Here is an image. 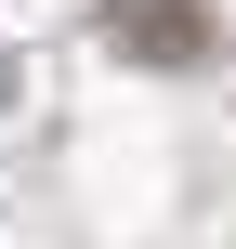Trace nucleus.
<instances>
[{
    "label": "nucleus",
    "instance_id": "f257e3e1",
    "mask_svg": "<svg viewBox=\"0 0 236 249\" xmlns=\"http://www.w3.org/2000/svg\"><path fill=\"white\" fill-rule=\"evenodd\" d=\"M105 26H118L145 66H197V0H105Z\"/></svg>",
    "mask_w": 236,
    "mask_h": 249
}]
</instances>
